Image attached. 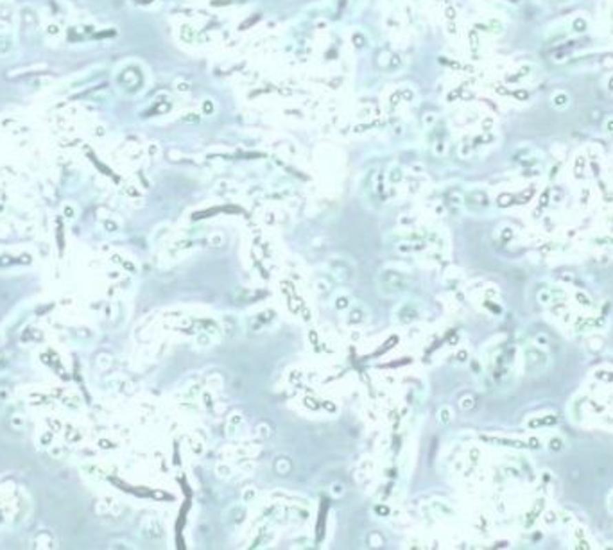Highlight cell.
<instances>
[{
  "label": "cell",
  "mask_w": 613,
  "mask_h": 550,
  "mask_svg": "<svg viewBox=\"0 0 613 550\" xmlns=\"http://www.w3.org/2000/svg\"><path fill=\"white\" fill-rule=\"evenodd\" d=\"M411 271L397 264H388L377 275V290L382 296H397L409 289Z\"/></svg>",
  "instance_id": "6da1fadb"
},
{
  "label": "cell",
  "mask_w": 613,
  "mask_h": 550,
  "mask_svg": "<svg viewBox=\"0 0 613 550\" xmlns=\"http://www.w3.org/2000/svg\"><path fill=\"white\" fill-rule=\"evenodd\" d=\"M330 271L337 276L339 280H353L355 278V266L353 262L346 257H332L330 260Z\"/></svg>",
  "instance_id": "7a4b0ae2"
},
{
  "label": "cell",
  "mask_w": 613,
  "mask_h": 550,
  "mask_svg": "<svg viewBox=\"0 0 613 550\" xmlns=\"http://www.w3.org/2000/svg\"><path fill=\"white\" fill-rule=\"evenodd\" d=\"M393 316H395V319H397L398 323H402V325H409V323H413V321L422 317V307L415 302L400 303Z\"/></svg>",
  "instance_id": "3957f363"
}]
</instances>
